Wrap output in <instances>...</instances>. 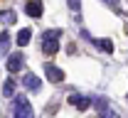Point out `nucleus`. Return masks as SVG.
Listing matches in <instances>:
<instances>
[{
  "instance_id": "nucleus-4",
  "label": "nucleus",
  "mask_w": 128,
  "mask_h": 118,
  "mask_svg": "<svg viewBox=\"0 0 128 118\" xmlns=\"http://www.w3.org/2000/svg\"><path fill=\"white\" fill-rule=\"evenodd\" d=\"M69 103L74 106V108H79V111H86L89 106H91V99L89 96H84V94H69Z\"/></svg>"
},
{
  "instance_id": "nucleus-6",
  "label": "nucleus",
  "mask_w": 128,
  "mask_h": 118,
  "mask_svg": "<svg viewBox=\"0 0 128 118\" xmlns=\"http://www.w3.org/2000/svg\"><path fill=\"white\" fill-rule=\"evenodd\" d=\"M44 74H47L49 81H54V84L64 81V71H62L59 67H54V64H44Z\"/></svg>"
},
{
  "instance_id": "nucleus-10",
  "label": "nucleus",
  "mask_w": 128,
  "mask_h": 118,
  "mask_svg": "<svg viewBox=\"0 0 128 118\" xmlns=\"http://www.w3.org/2000/svg\"><path fill=\"white\" fill-rule=\"evenodd\" d=\"M91 44H96L98 49L108 52V54H111V52H113V42H111V39H91Z\"/></svg>"
},
{
  "instance_id": "nucleus-9",
  "label": "nucleus",
  "mask_w": 128,
  "mask_h": 118,
  "mask_svg": "<svg viewBox=\"0 0 128 118\" xmlns=\"http://www.w3.org/2000/svg\"><path fill=\"white\" fill-rule=\"evenodd\" d=\"M30 37H32V30L30 27H22V30H20V32H17V44H20V47H25V44H30Z\"/></svg>"
},
{
  "instance_id": "nucleus-11",
  "label": "nucleus",
  "mask_w": 128,
  "mask_h": 118,
  "mask_svg": "<svg viewBox=\"0 0 128 118\" xmlns=\"http://www.w3.org/2000/svg\"><path fill=\"white\" fill-rule=\"evenodd\" d=\"M10 49V32H0V54H8Z\"/></svg>"
},
{
  "instance_id": "nucleus-5",
  "label": "nucleus",
  "mask_w": 128,
  "mask_h": 118,
  "mask_svg": "<svg viewBox=\"0 0 128 118\" xmlns=\"http://www.w3.org/2000/svg\"><path fill=\"white\" fill-rule=\"evenodd\" d=\"M5 67H8V71H10V74H17L20 69L25 67V57H22L20 52H17V54H10V57H8V64H5Z\"/></svg>"
},
{
  "instance_id": "nucleus-1",
  "label": "nucleus",
  "mask_w": 128,
  "mask_h": 118,
  "mask_svg": "<svg viewBox=\"0 0 128 118\" xmlns=\"http://www.w3.org/2000/svg\"><path fill=\"white\" fill-rule=\"evenodd\" d=\"M59 37H62V30H47V32H42V52L44 54H57Z\"/></svg>"
},
{
  "instance_id": "nucleus-7",
  "label": "nucleus",
  "mask_w": 128,
  "mask_h": 118,
  "mask_svg": "<svg viewBox=\"0 0 128 118\" xmlns=\"http://www.w3.org/2000/svg\"><path fill=\"white\" fill-rule=\"evenodd\" d=\"M22 84H25V89H27V91H40V89H42V79H37L34 74H30V71H27V74L22 76Z\"/></svg>"
},
{
  "instance_id": "nucleus-3",
  "label": "nucleus",
  "mask_w": 128,
  "mask_h": 118,
  "mask_svg": "<svg viewBox=\"0 0 128 118\" xmlns=\"http://www.w3.org/2000/svg\"><path fill=\"white\" fill-rule=\"evenodd\" d=\"M91 106H96V111H98V118H121L118 116V111H113L111 106H108V99L106 96H96Z\"/></svg>"
},
{
  "instance_id": "nucleus-12",
  "label": "nucleus",
  "mask_w": 128,
  "mask_h": 118,
  "mask_svg": "<svg viewBox=\"0 0 128 118\" xmlns=\"http://www.w3.org/2000/svg\"><path fill=\"white\" fill-rule=\"evenodd\" d=\"M0 20H2L5 25H12V22L17 20V12L15 10H2V12H0Z\"/></svg>"
},
{
  "instance_id": "nucleus-15",
  "label": "nucleus",
  "mask_w": 128,
  "mask_h": 118,
  "mask_svg": "<svg viewBox=\"0 0 128 118\" xmlns=\"http://www.w3.org/2000/svg\"><path fill=\"white\" fill-rule=\"evenodd\" d=\"M104 2H106V5L111 7V10H116V12L121 10V2H118V0H104Z\"/></svg>"
},
{
  "instance_id": "nucleus-13",
  "label": "nucleus",
  "mask_w": 128,
  "mask_h": 118,
  "mask_svg": "<svg viewBox=\"0 0 128 118\" xmlns=\"http://www.w3.org/2000/svg\"><path fill=\"white\" fill-rule=\"evenodd\" d=\"M2 94H5L8 99H12V96H15V81H12V79H8V81H5V86H2Z\"/></svg>"
},
{
  "instance_id": "nucleus-8",
  "label": "nucleus",
  "mask_w": 128,
  "mask_h": 118,
  "mask_svg": "<svg viewBox=\"0 0 128 118\" xmlns=\"http://www.w3.org/2000/svg\"><path fill=\"white\" fill-rule=\"evenodd\" d=\"M25 12H27L30 17H42L44 7H42V2H40V0H30V2L25 5Z\"/></svg>"
},
{
  "instance_id": "nucleus-2",
  "label": "nucleus",
  "mask_w": 128,
  "mask_h": 118,
  "mask_svg": "<svg viewBox=\"0 0 128 118\" xmlns=\"http://www.w3.org/2000/svg\"><path fill=\"white\" fill-rule=\"evenodd\" d=\"M15 103H12V118H34V111H32L30 101L25 96H12Z\"/></svg>"
},
{
  "instance_id": "nucleus-14",
  "label": "nucleus",
  "mask_w": 128,
  "mask_h": 118,
  "mask_svg": "<svg viewBox=\"0 0 128 118\" xmlns=\"http://www.w3.org/2000/svg\"><path fill=\"white\" fill-rule=\"evenodd\" d=\"M66 5H69V10H72V12H76V15H79V10H81V0H66Z\"/></svg>"
},
{
  "instance_id": "nucleus-16",
  "label": "nucleus",
  "mask_w": 128,
  "mask_h": 118,
  "mask_svg": "<svg viewBox=\"0 0 128 118\" xmlns=\"http://www.w3.org/2000/svg\"><path fill=\"white\" fill-rule=\"evenodd\" d=\"M126 99H128V96H126Z\"/></svg>"
}]
</instances>
